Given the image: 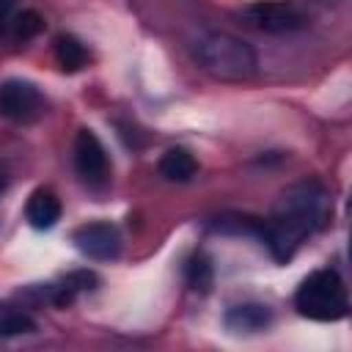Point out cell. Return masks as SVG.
<instances>
[{
    "label": "cell",
    "mask_w": 352,
    "mask_h": 352,
    "mask_svg": "<svg viewBox=\"0 0 352 352\" xmlns=\"http://www.w3.org/2000/svg\"><path fill=\"white\" fill-rule=\"evenodd\" d=\"M330 217V198L319 182L292 184L275 204L272 214L264 220L261 242L272 250L278 261H289L297 248L319 231Z\"/></svg>",
    "instance_id": "6da1fadb"
},
{
    "label": "cell",
    "mask_w": 352,
    "mask_h": 352,
    "mask_svg": "<svg viewBox=\"0 0 352 352\" xmlns=\"http://www.w3.org/2000/svg\"><path fill=\"white\" fill-rule=\"evenodd\" d=\"M195 58L201 69L217 80L239 82L256 74V52L250 44L231 33H206L195 41Z\"/></svg>",
    "instance_id": "7a4b0ae2"
},
{
    "label": "cell",
    "mask_w": 352,
    "mask_h": 352,
    "mask_svg": "<svg viewBox=\"0 0 352 352\" xmlns=\"http://www.w3.org/2000/svg\"><path fill=\"white\" fill-rule=\"evenodd\" d=\"M294 305L302 316L314 322H338L349 311L346 286L336 270H316L300 283Z\"/></svg>",
    "instance_id": "3957f363"
},
{
    "label": "cell",
    "mask_w": 352,
    "mask_h": 352,
    "mask_svg": "<svg viewBox=\"0 0 352 352\" xmlns=\"http://www.w3.org/2000/svg\"><path fill=\"white\" fill-rule=\"evenodd\" d=\"M242 19L264 33H292L308 25V16L286 0H258L242 11Z\"/></svg>",
    "instance_id": "277c9868"
},
{
    "label": "cell",
    "mask_w": 352,
    "mask_h": 352,
    "mask_svg": "<svg viewBox=\"0 0 352 352\" xmlns=\"http://www.w3.org/2000/svg\"><path fill=\"white\" fill-rule=\"evenodd\" d=\"M47 102L33 82L6 80L0 85V118L14 124H33L44 116Z\"/></svg>",
    "instance_id": "5b68a950"
},
{
    "label": "cell",
    "mask_w": 352,
    "mask_h": 352,
    "mask_svg": "<svg viewBox=\"0 0 352 352\" xmlns=\"http://www.w3.org/2000/svg\"><path fill=\"white\" fill-rule=\"evenodd\" d=\"M74 168L80 179L91 187H99L110 176V160L102 140L91 129H80L74 138Z\"/></svg>",
    "instance_id": "8992f818"
},
{
    "label": "cell",
    "mask_w": 352,
    "mask_h": 352,
    "mask_svg": "<svg viewBox=\"0 0 352 352\" xmlns=\"http://www.w3.org/2000/svg\"><path fill=\"white\" fill-rule=\"evenodd\" d=\"M77 250L96 261H113L121 253V234L110 223H85L72 234Z\"/></svg>",
    "instance_id": "52a82bcc"
},
{
    "label": "cell",
    "mask_w": 352,
    "mask_h": 352,
    "mask_svg": "<svg viewBox=\"0 0 352 352\" xmlns=\"http://www.w3.org/2000/svg\"><path fill=\"white\" fill-rule=\"evenodd\" d=\"M25 217L33 228H52L58 220H60V201L52 190H36L30 198H28V206H25Z\"/></svg>",
    "instance_id": "ba28073f"
},
{
    "label": "cell",
    "mask_w": 352,
    "mask_h": 352,
    "mask_svg": "<svg viewBox=\"0 0 352 352\" xmlns=\"http://www.w3.org/2000/svg\"><path fill=\"white\" fill-rule=\"evenodd\" d=\"M272 314L267 305L261 302H242V305H234L228 314H226V327L234 330V333H258L270 324Z\"/></svg>",
    "instance_id": "9c48e42d"
},
{
    "label": "cell",
    "mask_w": 352,
    "mask_h": 352,
    "mask_svg": "<svg viewBox=\"0 0 352 352\" xmlns=\"http://www.w3.org/2000/svg\"><path fill=\"white\" fill-rule=\"evenodd\" d=\"M195 170H198V162L187 148H168L160 157V173L168 182H190Z\"/></svg>",
    "instance_id": "30bf717a"
},
{
    "label": "cell",
    "mask_w": 352,
    "mask_h": 352,
    "mask_svg": "<svg viewBox=\"0 0 352 352\" xmlns=\"http://www.w3.org/2000/svg\"><path fill=\"white\" fill-rule=\"evenodd\" d=\"M55 60L63 72H80L88 63V52L74 36H58L55 38Z\"/></svg>",
    "instance_id": "8fae6325"
},
{
    "label": "cell",
    "mask_w": 352,
    "mask_h": 352,
    "mask_svg": "<svg viewBox=\"0 0 352 352\" xmlns=\"http://www.w3.org/2000/svg\"><path fill=\"white\" fill-rule=\"evenodd\" d=\"M212 226L217 231H226V234H250V236H258V239H261V231H264V220L250 217V214H223Z\"/></svg>",
    "instance_id": "7c38bea8"
},
{
    "label": "cell",
    "mask_w": 352,
    "mask_h": 352,
    "mask_svg": "<svg viewBox=\"0 0 352 352\" xmlns=\"http://www.w3.org/2000/svg\"><path fill=\"white\" fill-rule=\"evenodd\" d=\"M184 278H187V286H190L192 292L206 294V292L212 289V283H214V272H212L209 258H206V256H192V258L187 261V267H184Z\"/></svg>",
    "instance_id": "4fadbf2b"
},
{
    "label": "cell",
    "mask_w": 352,
    "mask_h": 352,
    "mask_svg": "<svg viewBox=\"0 0 352 352\" xmlns=\"http://www.w3.org/2000/svg\"><path fill=\"white\" fill-rule=\"evenodd\" d=\"M36 322L22 311H0V336H22L33 333Z\"/></svg>",
    "instance_id": "5bb4252c"
},
{
    "label": "cell",
    "mask_w": 352,
    "mask_h": 352,
    "mask_svg": "<svg viewBox=\"0 0 352 352\" xmlns=\"http://www.w3.org/2000/svg\"><path fill=\"white\" fill-rule=\"evenodd\" d=\"M44 28L41 16L36 11H22L16 19H14V36L16 38H33L38 30Z\"/></svg>",
    "instance_id": "9a60e30c"
},
{
    "label": "cell",
    "mask_w": 352,
    "mask_h": 352,
    "mask_svg": "<svg viewBox=\"0 0 352 352\" xmlns=\"http://www.w3.org/2000/svg\"><path fill=\"white\" fill-rule=\"evenodd\" d=\"M3 22H6V16H0V30H3Z\"/></svg>",
    "instance_id": "2e32d148"
},
{
    "label": "cell",
    "mask_w": 352,
    "mask_h": 352,
    "mask_svg": "<svg viewBox=\"0 0 352 352\" xmlns=\"http://www.w3.org/2000/svg\"><path fill=\"white\" fill-rule=\"evenodd\" d=\"M0 190H3V173H0Z\"/></svg>",
    "instance_id": "e0dca14e"
}]
</instances>
